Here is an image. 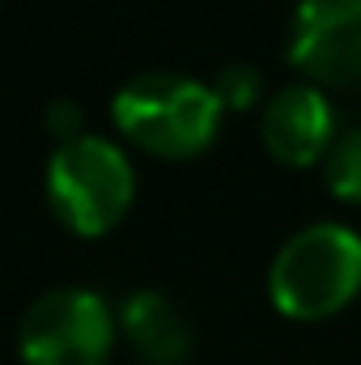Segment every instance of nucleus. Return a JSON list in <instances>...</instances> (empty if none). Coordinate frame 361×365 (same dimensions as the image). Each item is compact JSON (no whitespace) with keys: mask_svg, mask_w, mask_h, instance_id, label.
<instances>
[{"mask_svg":"<svg viewBox=\"0 0 361 365\" xmlns=\"http://www.w3.org/2000/svg\"><path fill=\"white\" fill-rule=\"evenodd\" d=\"M361 289V234L340 221H310L293 230L272 255L268 293L289 319H323Z\"/></svg>","mask_w":361,"mask_h":365,"instance_id":"nucleus-2","label":"nucleus"},{"mask_svg":"<svg viewBox=\"0 0 361 365\" xmlns=\"http://www.w3.org/2000/svg\"><path fill=\"white\" fill-rule=\"evenodd\" d=\"M289 60L319 81L361 77V0H298Z\"/></svg>","mask_w":361,"mask_h":365,"instance_id":"nucleus-5","label":"nucleus"},{"mask_svg":"<svg viewBox=\"0 0 361 365\" xmlns=\"http://www.w3.org/2000/svg\"><path fill=\"white\" fill-rule=\"evenodd\" d=\"M260 132H264V145L272 158H280L289 166H306V162L323 158L336 140L332 102L323 98V90L293 81L272 93V102L264 106V119H260Z\"/></svg>","mask_w":361,"mask_h":365,"instance_id":"nucleus-6","label":"nucleus"},{"mask_svg":"<svg viewBox=\"0 0 361 365\" xmlns=\"http://www.w3.org/2000/svg\"><path fill=\"white\" fill-rule=\"evenodd\" d=\"M136 195L128 153L106 136H64L47 158V204L77 234L111 230Z\"/></svg>","mask_w":361,"mask_h":365,"instance_id":"nucleus-3","label":"nucleus"},{"mask_svg":"<svg viewBox=\"0 0 361 365\" xmlns=\"http://www.w3.org/2000/svg\"><path fill=\"white\" fill-rule=\"evenodd\" d=\"M323 179L332 195L361 204V128H345L332 140V149L323 153Z\"/></svg>","mask_w":361,"mask_h":365,"instance_id":"nucleus-8","label":"nucleus"},{"mask_svg":"<svg viewBox=\"0 0 361 365\" xmlns=\"http://www.w3.org/2000/svg\"><path fill=\"white\" fill-rule=\"evenodd\" d=\"M119 327L153 365H179L191 353V323L162 289H136L119 306Z\"/></svg>","mask_w":361,"mask_h":365,"instance_id":"nucleus-7","label":"nucleus"},{"mask_svg":"<svg viewBox=\"0 0 361 365\" xmlns=\"http://www.w3.org/2000/svg\"><path fill=\"white\" fill-rule=\"evenodd\" d=\"M115 314L102 293L56 284L39 293L17 323L21 365H106L115 344Z\"/></svg>","mask_w":361,"mask_h":365,"instance_id":"nucleus-4","label":"nucleus"},{"mask_svg":"<svg viewBox=\"0 0 361 365\" xmlns=\"http://www.w3.org/2000/svg\"><path fill=\"white\" fill-rule=\"evenodd\" d=\"M221 98L213 86L175 73V68H149L128 77L115 98L111 115L115 123L145 149L162 158H191L200 153L217 128H221Z\"/></svg>","mask_w":361,"mask_h":365,"instance_id":"nucleus-1","label":"nucleus"},{"mask_svg":"<svg viewBox=\"0 0 361 365\" xmlns=\"http://www.w3.org/2000/svg\"><path fill=\"white\" fill-rule=\"evenodd\" d=\"M213 90L221 98V106H251L255 93L264 90V77H260V68H251L247 60H234V64H225V68L217 73Z\"/></svg>","mask_w":361,"mask_h":365,"instance_id":"nucleus-9","label":"nucleus"}]
</instances>
